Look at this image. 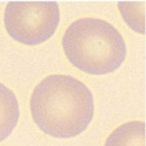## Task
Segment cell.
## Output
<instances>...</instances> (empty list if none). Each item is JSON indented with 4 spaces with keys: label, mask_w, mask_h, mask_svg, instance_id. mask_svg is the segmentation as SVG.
<instances>
[{
    "label": "cell",
    "mask_w": 146,
    "mask_h": 146,
    "mask_svg": "<svg viewBox=\"0 0 146 146\" xmlns=\"http://www.w3.org/2000/svg\"><path fill=\"white\" fill-rule=\"evenodd\" d=\"M31 115L44 133L70 139L82 133L94 116V98L86 85L68 75H50L34 88Z\"/></svg>",
    "instance_id": "cell-1"
},
{
    "label": "cell",
    "mask_w": 146,
    "mask_h": 146,
    "mask_svg": "<svg viewBox=\"0 0 146 146\" xmlns=\"http://www.w3.org/2000/svg\"><path fill=\"white\" fill-rule=\"evenodd\" d=\"M19 119V105L15 94L0 83V142L13 132Z\"/></svg>",
    "instance_id": "cell-4"
},
{
    "label": "cell",
    "mask_w": 146,
    "mask_h": 146,
    "mask_svg": "<svg viewBox=\"0 0 146 146\" xmlns=\"http://www.w3.org/2000/svg\"><path fill=\"white\" fill-rule=\"evenodd\" d=\"M59 23L60 9L56 1H10L4 11V26L9 35L28 46L49 40Z\"/></svg>",
    "instance_id": "cell-3"
},
{
    "label": "cell",
    "mask_w": 146,
    "mask_h": 146,
    "mask_svg": "<svg viewBox=\"0 0 146 146\" xmlns=\"http://www.w3.org/2000/svg\"><path fill=\"white\" fill-rule=\"evenodd\" d=\"M62 46L66 58L82 72L91 75L113 73L126 59L122 34L108 21L80 18L66 29Z\"/></svg>",
    "instance_id": "cell-2"
},
{
    "label": "cell",
    "mask_w": 146,
    "mask_h": 146,
    "mask_svg": "<svg viewBox=\"0 0 146 146\" xmlns=\"http://www.w3.org/2000/svg\"><path fill=\"white\" fill-rule=\"evenodd\" d=\"M105 146H145V123L123 124L108 137Z\"/></svg>",
    "instance_id": "cell-5"
}]
</instances>
